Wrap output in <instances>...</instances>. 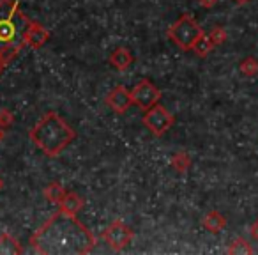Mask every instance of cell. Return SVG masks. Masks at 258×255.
<instances>
[{
  "label": "cell",
  "instance_id": "6da1fadb",
  "mask_svg": "<svg viewBox=\"0 0 258 255\" xmlns=\"http://www.w3.org/2000/svg\"><path fill=\"white\" fill-rule=\"evenodd\" d=\"M30 244L44 255H85L96 246L94 234L75 218V215L58 209L32 236Z\"/></svg>",
  "mask_w": 258,
  "mask_h": 255
},
{
  "label": "cell",
  "instance_id": "7a4b0ae2",
  "mask_svg": "<svg viewBox=\"0 0 258 255\" xmlns=\"http://www.w3.org/2000/svg\"><path fill=\"white\" fill-rule=\"evenodd\" d=\"M30 22L20 9V0H0V55L8 62L27 46L25 34Z\"/></svg>",
  "mask_w": 258,
  "mask_h": 255
},
{
  "label": "cell",
  "instance_id": "3957f363",
  "mask_svg": "<svg viewBox=\"0 0 258 255\" xmlns=\"http://www.w3.org/2000/svg\"><path fill=\"white\" fill-rule=\"evenodd\" d=\"M29 135L36 147L41 149L48 158H55L64 152V149L69 147V144H73L76 138V131L55 112H48Z\"/></svg>",
  "mask_w": 258,
  "mask_h": 255
},
{
  "label": "cell",
  "instance_id": "277c9868",
  "mask_svg": "<svg viewBox=\"0 0 258 255\" xmlns=\"http://www.w3.org/2000/svg\"><path fill=\"white\" fill-rule=\"evenodd\" d=\"M202 34H204V30L191 15L179 16V20L172 23L168 29V37L184 52L193 50L195 43L200 39Z\"/></svg>",
  "mask_w": 258,
  "mask_h": 255
},
{
  "label": "cell",
  "instance_id": "5b68a950",
  "mask_svg": "<svg viewBox=\"0 0 258 255\" xmlns=\"http://www.w3.org/2000/svg\"><path fill=\"white\" fill-rule=\"evenodd\" d=\"M173 122H175V117L159 103L149 108L144 115V124L154 137H163L173 126Z\"/></svg>",
  "mask_w": 258,
  "mask_h": 255
},
{
  "label": "cell",
  "instance_id": "8992f818",
  "mask_svg": "<svg viewBox=\"0 0 258 255\" xmlns=\"http://www.w3.org/2000/svg\"><path fill=\"white\" fill-rule=\"evenodd\" d=\"M133 229L127 225V223L120 222H111L106 229L103 230V239L108 246L111 248L113 251H122L129 243L133 239Z\"/></svg>",
  "mask_w": 258,
  "mask_h": 255
},
{
  "label": "cell",
  "instance_id": "52a82bcc",
  "mask_svg": "<svg viewBox=\"0 0 258 255\" xmlns=\"http://www.w3.org/2000/svg\"><path fill=\"white\" fill-rule=\"evenodd\" d=\"M159 99H161V90L149 80H142L140 83H137L131 89V101H133L135 107L144 112L158 105Z\"/></svg>",
  "mask_w": 258,
  "mask_h": 255
},
{
  "label": "cell",
  "instance_id": "ba28073f",
  "mask_svg": "<svg viewBox=\"0 0 258 255\" xmlns=\"http://www.w3.org/2000/svg\"><path fill=\"white\" fill-rule=\"evenodd\" d=\"M106 105L117 114H125L129 110V107L133 105L131 101V90H127L125 87L117 85L106 97Z\"/></svg>",
  "mask_w": 258,
  "mask_h": 255
},
{
  "label": "cell",
  "instance_id": "9c48e42d",
  "mask_svg": "<svg viewBox=\"0 0 258 255\" xmlns=\"http://www.w3.org/2000/svg\"><path fill=\"white\" fill-rule=\"evenodd\" d=\"M50 41V32H48L46 29H44L41 23L37 22H30L29 29H27V34H25V43L27 46L34 48V50H37V48L44 46V44Z\"/></svg>",
  "mask_w": 258,
  "mask_h": 255
},
{
  "label": "cell",
  "instance_id": "30bf717a",
  "mask_svg": "<svg viewBox=\"0 0 258 255\" xmlns=\"http://www.w3.org/2000/svg\"><path fill=\"white\" fill-rule=\"evenodd\" d=\"M135 62V57L133 54L127 50V48L124 46H118L115 48L113 52H111L110 55V64L113 66L115 69H118V71H124V69H127L129 66Z\"/></svg>",
  "mask_w": 258,
  "mask_h": 255
},
{
  "label": "cell",
  "instance_id": "8fae6325",
  "mask_svg": "<svg viewBox=\"0 0 258 255\" xmlns=\"http://www.w3.org/2000/svg\"><path fill=\"white\" fill-rule=\"evenodd\" d=\"M83 198L80 197L78 193H66L64 200L58 204V209H62L64 213H69V215H78L80 211L83 209Z\"/></svg>",
  "mask_w": 258,
  "mask_h": 255
},
{
  "label": "cell",
  "instance_id": "7c38bea8",
  "mask_svg": "<svg viewBox=\"0 0 258 255\" xmlns=\"http://www.w3.org/2000/svg\"><path fill=\"white\" fill-rule=\"evenodd\" d=\"M204 227L209 232L218 234L226 227V218L219 211H209L204 218Z\"/></svg>",
  "mask_w": 258,
  "mask_h": 255
},
{
  "label": "cell",
  "instance_id": "4fadbf2b",
  "mask_svg": "<svg viewBox=\"0 0 258 255\" xmlns=\"http://www.w3.org/2000/svg\"><path fill=\"white\" fill-rule=\"evenodd\" d=\"M23 248L18 243V239L9 234H2L0 236V255H22Z\"/></svg>",
  "mask_w": 258,
  "mask_h": 255
},
{
  "label": "cell",
  "instance_id": "5bb4252c",
  "mask_svg": "<svg viewBox=\"0 0 258 255\" xmlns=\"http://www.w3.org/2000/svg\"><path fill=\"white\" fill-rule=\"evenodd\" d=\"M66 193H68V191H66L64 186L58 183H51L44 188V198H46L48 202H51V204H57V206L64 200Z\"/></svg>",
  "mask_w": 258,
  "mask_h": 255
},
{
  "label": "cell",
  "instance_id": "9a60e30c",
  "mask_svg": "<svg viewBox=\"0 0 258 255\" xmlns=\"http://www.w3.org/2000/svg\"><path fill=\"white\" fill-rule=\"evenodd\" d=\"M170 165H172L179 174H186L187 170H189V167H191L189 155H187V152H184V151L175 152V155L172 156V160H170Z\"/></svg>",
  "mask_w": 258,
  "mask_h": 255
},
{
  "label": "cell",
  "instance_id": "2e32d148",
  "mask_svg": "<svg viewBox=\"0 0 258 255\" xmlns=\"http://www.w3.org/2000/svg\"><path fill=\"white\" fill-rule=\"evenodd\" d=\"M212 50H214V43L211 41L209 34H202L200 39H198L193 46V52L198 55V57H207Z\"/></svg>",
  "mask_w": 258,
  "mask_h": 255
},
{
  "label": "cell",
  "instance_id": "e0dca14e",
  "mask_svg": "<svg viewBox=\"0 0 258 255\" xmlns=\"http://www.w3.org/2000/svg\"><path fill=\"white\" fill-rule=\"evenodd\" d=\"M228 253H233V255L253 253V248H251V244L247 243L244 237H235V239L232 241V244L228 246Z\"/></svg>",
  "mask_w": 258,
  "mask_h": 255
},
{
  "label": "cell",
  "instance_id": "ac0fdd59",
  "mask_svg": "<svg viewBox=\"0 0 258 255\" xmlns=\"http://www.w3.org/2000/svg\"><path fill=\"white\" fill-rule=\"evenodd\" d=\"M239 69L244 76H256L258 75V61L254 57H246L240 61Z\"/></svg>",
  "mask_w": 258,
  "mask_h": 255
},
{
  "label": "cell",
  "instance_id": "d6986e66",
  "mask_svg": "<svg viewBox=\"0 0 258 255\" xmlns=\"http://www.w3.org/2000/svg\"><path fill=\"white\" fill-rule=\"evenodd\" d=\"M13 124H15V115H13V112H9L8 108H0V128L8 130Z\"/></svg>",
  "mask_w": 258,
  "mask_h": 255
},
{
  "label": "cell",
  "instance_id": "ffe728a7",
  "mask_svg": "<svg viewBox=\"0 0 258 255\" xmlns=\"http://www.w3.org/2000/svg\"><path fill=\"white\" fill-rule=\"evenodd\" d=\"M209 37H211V41L214 43V46H219V44H223L226 41V30L223 29V27H216V29L211 30Z\"/></svg>",
  "mask_w": 258,
  "mask_h": 255
},
{
  "label": "cell",
  "instance_id": "44dd1931",
  "mask_svg": "<svg viewBox=\"0 0 258 255\" xmlns=\"http://www.w3.org/2000/svg\"><path fill=\"white\" fill-rule=\"evenodd\" d=\"M200 2V6L204 9H211V8H214L216 4H218V0H198Z\"/></svg>",
  "mask_w": 258,
  "mask_h": 255
},
{
  "label": "cell",
  "instance_id": "7402d4cb",
  "mask_svg": "<svg viewBox=\"0 0 258 255\" xmlns=\"http://www.w3.org/2000/svg\"><path fill=\"white\" fill-rule=\"evenodd\" d=\"M249 234H251V237H253L254 241H258V220L249 227Z\"/></svg>",
  "mask_w": 258,
  "mask_h": 255
},
{
  "label": "cell",
  "instance_id": "603a6c76",
  "mask_svg": "<svg viewBox=\"0 0 258 255\" xmlns=\"http://www.w3.org/2000/svg\"><path fill=\"white\" fill-rule=\"evenodd\" d=\"M8 64H9V62L6 61V59L2 57V55H0V75H2V71H4V68H6Z\"/></svg>",
  "mask_w": 258,
  "mask_h": 255
},
{
  "label": "cell",
  "instance_id": "cb8c5ba5",
  "mask_svg": "<svg viewBox=\"0 0 258 255\" xmlns=\"http://www.w3.org/2000/svg\"><path fill=\"white\" fill-rule=\"evenodd\" d=\"M4 137H6V130H4V128H0V144H2V140H4Z\"/></svg>",
  "mask_w": 258,
  "mask_h": 255
},
{
  "label": "cell",
  "instance_id": "d4e9b609",
  "mask_svg": "<svg viewBox=\"0 0 258 255\" xmlns=\"http://www.w3.org/2000/svg\"><path fill=\"white\" fill-rule=\"evenodd\" d=\"M4 190V179H2V177H0V191Z\"/></svg>",
  "mask_w": 258,
  "mask_h": 255
},
{
  "label": "cell",
  "instance_id": "484cf974",
  "mask_svg": "<svg viewBox=\"0 0 258 255\" xmlns=\"http://www.w3.org/2000/svg\"><path fill=\"white\" fill-rule=\"evenodd\" d=\"M237 4H246V2H249V0H235Z\"/></svg>",
  "mask_w": 258,
  "mask_h": 255
}]
</instances>
